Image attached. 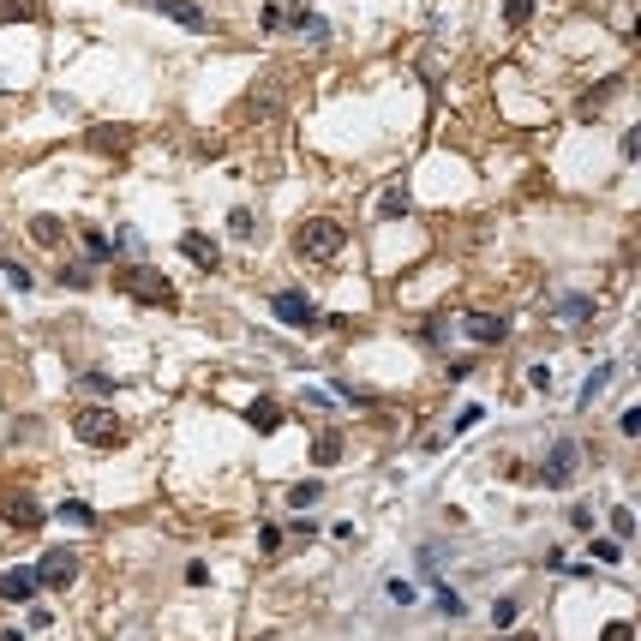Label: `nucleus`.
Here are the masks:
<instances>
[{
    "label": "nucleus",
    "instance_id": "obj_1",
    "mask_svg": "<svg viewBox=\"0 0 641 641\" xmlns=\"http://www.w3.org/2000/svg\"><path fill=\"white\" fill-rule=\"evenodd\" d=\"M114 288L132 294L139 306H181L174 282L162 276V270H150V264H126V270H114Z\"/></svg>",
    "mask_w": 641,
    "mask_h": 641
},
{
    "label": "nucleus",
    "instance_id": "obj_2",
    "mask_svg": "<svg viewBox=\"0 0 641 641\" xmlns=\"http://www.w3.org/2000/svg\"><path fill=\"white\" fill-rule=\"evenodd\" d=\"M294 246H300L306 264H330V258H342V246H348V228H342L336 216H312V222H300Z\"/></svg>",
    "mask_w": 641,
    "mask_h": 641
},
{
    "label": "nucleus",
    "instance_id": "obj_3",
    "mask_svg": "<svg viewBox=\"0 0 641 641\" xmlns=\"http://www.w3.org/2000/svg\"><path fill=\"white\" fill-rule=\"evenodd\" d=\"M72 438L90 450H114V443H126V426L114 408H84V414H72Z\"/></svg>",
    "mask_w": 641,
    "mask_h": 641
},
{
    "label": "nucleus",
    "instance_id": "obj_4",
    "mask_svg": "<svg viewBox=\"0 0 641 641\" xmlns=\"http://www.w3.org/2000/svg\"><path fill=\"white\" fill-rule=\"evenodd\" d=\"M270 312H276V324H288V330H318V324H324L318 300H312L306 288H282V294H270Z\"/></svg>",
    "mask_w": 641,
    "mask_h": 641
},
{
    "label": "nucleus",
    "instance_id": "obj_5",
    "mask_svg": "<svg viewBox=\"0 0 641 641\" xmlns=\"http://www.w3.org/2000/svg\"><path fill=\"white\" fill-rule=\"evenodd\" d=\"M576 474H581V443L576 438H558L552 450H545V461H540V480L552 485V492H569Z\"/></svg>",
    "mask_w": 641,
    "mask_h": 641
},
{
    "label": "nucleus",
    "instance_id": "obj_6",
    "mask_svg": "<svg viewBox=\"0 0 641 641\" xmlns=\"http://www.w3.org/2000/svg\"><path fill=\"white\" fill-rule=\"evenodd\" d=\"M37 581L42 587H66V581H79V552L72 545H48L37 558Z\"/></svg>",
    "mask_w": 641,
    "mask_h": 641
},
{
    "label": "nucleus",
    "instance_id": "obj_7",
    "mask_svg": "<svg viewBox=\"0 0 641 641\" xmlns=\"http://www.w3.org/2000/svg\"><path fill=\"white\" fill-rule=\"evenodd\" d=\"M0 516H6L13 534H37V527H42V503L30 498V492H13V498L0 503Z\"/></svg>",
    "mask_w": 641,
    "mask_h": 641
},
{
    "label": "nucleus",
    "instance_id": "obj_8",
    "mask_svg": "<svg viewBox=\"0 0 641 641\" xmlns=\"http://www.w3.org/2000/svg\"><path fill=\"white\" fill-rule=\"evenodd\" d=\"M461 330H468V342H480V348H498V342L510 336V324L492 318V312H468V318H461Z\"/></svg>",
    "mask_w": 641,
    "mask_h": 641
},
{
    "label": "nucleus",
    "instance_id": "obj_9",
    "mask_svg": "<svg viewBox=\"0 0 641 641\" xmlns=\"http://www.w3.org/2000/svg\"><path fill=\"white\" fill-rule=\"evenodd\" d=\"M37 587H42V581H37V563H30V569H6V576H0V600H6V605H24Z\"/></svg>",
    "mask_w": 641,
    "mask_h": 641
},
{
    "label": "nucleus",
    "instance_id": "obj_10",
    "mask_svg": "<svg viewBox=\"0 0 641 641\" xmlns=\"http://www.w3.org/2000/svg\"><path fill=\"white\" fill-rule=\"evenodd\" d=\"M181 252H186L192 264H198V270H216V264H222V246L210 240V234H186V240H181Z\"/></svg>",
    "mask_w": 641,
    "mask_h": 641
},
{
    "label": "nucleus",
    "instance_id": "obj_11",
    "mask_svg": "<svg viewBox=\"0 0 641 641\" xmlns=\"http://www.w3.org/2000/svg\"><path fill=\"white\" fill-rule=\"evenodd\" d=\"M156 6H162V13H168L174 24H186L192 37H204V30H210V19H204V13L192 6V0H156Z\"/></svg>",
    "mask_w": 641,
    "mask_h": 641
},
{
    "label": "nucleus",
    "instance_id": "obj_12",
    "mask_svg": "<svg viewBox=\"0 0 641 641\" xmlns=\"http://www.w3.org/2000/svg\"><path fill=\"white\" fill-rule=\"evenodd\" d=\"M618 378V366H594V372H587V384H581V396H576V408H594V401L605 396V384Z\"/></svg>",
    "mask_w": 641,
    "mask_h": 641
},
{
    "label": "nucleus",
    "instance_id": "obj_13",
    "mask_svg": "<svg viewBox=\"0 0 641 641\" xmlns=\"http://www.w3.org/2000/svg\"><path fill=\"white\" fill-rule=\"evenodd\" d=\"M246 426H252V432H276V426H282V408H276L270 396H258L252 408H246Z\"/></svg>",
    "mask_w": 641,
    "mask_h": 641
},
{
    "label": "nucleus",
    "instance_id": "obj_14",
    "mask_svg": "<svg viewBox=\"0 0 641 641\" xmlns=\"http://www.w3.org/2000/svg\"><path fill=\"white\" fill-rule=\"evenodd\" d=\"M552 318L581 324V318H594V300H587V294H563V300H552Z\"/></svg>",
    "mask_w": 641,
    "mask_h": 641
},
{
    "label": "nucleus",
    "instance_id": "obj_15",
    "mask_svg": "<svg viewBox=\"0 0 641 641\" xmlns=\"http://www.w3.org/2000/svg\"><path fill=\"white\" fill-rule=\"evenodd\" d=\"M61 288H97V264L90 258H72V264H61Z\"/></svg>",
    "mask_w": 641,
    "mask_h": 641
},
{
    "label": "nucleus",
    "instance_id": "obj_16",
    "mask_svg": "<svg viewBox=\"0 0 641 641\" xmlns=\"http://www.w3.org/2000/svg\"><path fill=\"white\" fill-rule=\"evenodd\" d=\"M30 240H37V246H61L66 240V222L61 216H30Z\"/></svg>",
    "mask_w": 641,
    "mask_h": 641
},
{
    "label": "nucleus",
    "instance_id": "obj_17",
    "mask_svg": "<svg viewBox=\"0 0 641 641\" xmlns=\"http://www.w3.org/2000/svg\"><path fill=\"white\" fill-rule=\"evenodd\" d=\"M288 24H294V37H306V42H330V24H324L318 13H306V6H300Z\"/></svg>",
    "mask_w": 641,
    "mask_h": 641
},
{
    "label": "nucleus",
    "instance_id": "obj_18",
    "mask_svg": "<svg viewBox=\"0 0 641 641\" xmlns=\"http://www.w3.org/2000/svg\"><path fill=\"white\" fill-rule=\"evenodd\" d=\"M336 456H342V432H318L312 438V468H336Z\"/></svg>",
    "mask_w": 641,
    "mask_h": 641
},
{
    "label": "nucleus",
    "instance_id": "obj_19",
    "mask_svg": "<svg viewBox=\"0 0 641 641\" xmlns=\"http://www.w3.org/2000/svg\"><path fill=\"white\" fill-rule=\"evenodd\" d=\"M84 258H90V264H108V258H114V240H108L102 228H84Z\"/></svg>",
    "mask_w": 641,
    "mask_h": 641
},
{
    "label": "nucleus",
    "instance_id": "obj_20",
    "mask_svg": "<svg viewBox=\"0 0 641 641\" xmlns=\"http://www.w3.org/2000/svg\"><path fill=\"white\" fill-rule=\"evenodd\" d=\"M55 516H61V521H72V527H90V521H97V510H90L84 498H66L61 510H55Z\"/></svg>",
    "mask_w": 641,
    "mask_h": 641
},
{
    "label": "nucleus",
    "instance_id": "obj_21",
    "mask_svg": "<svg viewBox=\"0 0 641 641\" xmlns=\"http://www.w3.org/2000/svg\"><path fill=\"white\" fill-rule=\"evenodd\" d=\"M228 234H234V240H258V222H252V210H228Z\"/></svg>",
    "mask_w": 641,
    "mask_h": 641
},
{
    "label": "nucleus",
    "instance_id": "obj_22",
    "mask_svg": "<svg viewBox=\"0 0 641 641\" xmlns=\"http://www.w3.org/2000/svg\"><path fill=\"white\" fill-rule=\"evenodd\" d=\"M0 276H6V288H19V294H30V288H37V276H30V270H24L19 258H6V264H0Z\"/></svg>",
    "mask_w": 641,
    "mask_h": 641
},
{
    "label": "nucleus",
    "instance_id": "obj_23",
    "mask_svg": "<svg viewBox=\"0 0 641 641\" xmlns=\"http://www.w3.org/2000/svg\"><path fill=\"white\" fill-rule=\"evenodd\" d=\"M318 498H324V480H300L288 492V510H306V503H318Z\"/></svg>",
    "mask_w": 641,
    "mask_h": 641
},
{
    "label": "nucleus",
    "instance_id": "obj_24",
    "mask_svg": "<svg viewBox=\"0 0 641 641\" xmlns=\"http://www.w3.org/2000/svg\"><path fill=\"white\" fill-rule=\"evenodd\" d=\"M611 540H636V516H629V510H611Z\"/></svg>",
    "mask_w": 641,
    "mask_h": 641
},
{
    "label": "nucleus",
    "instance_id": "obj_25",
    "mask_svg": "<svg viewBox=\"0 0 641 641\" xmlns=\"http://www.w3.org/2000/svg\"><path fill=\"white\" fill-rule=\"evenodd\" d=\"M384 216L396 222V216H408V192H401V186H390V192H384V204H378Z\"/></svg>",
    "mask_w": 641,
    "mask_h": 641
},
{
    "label": "nucleus",
    "instance_id": "obj_26",
    "mask_svg": "<svg viewBox=\"0 0 641 641\" xmlns=\"http://www.w3.org/2000/svg\"><path fill=\"white\" fill-rule=\"evenodd\" d=\"M84 390L90 396H114V372H84Z\"/></svg>",
    "mask_w": 641,
    "mask_h": 641
},
{
    "label": "nucleus",
    "instance_id": "obj_27",
    "mask_svg": "<svg viewBox=\"0 0 641 641\" xmlns=\"http://www.w3.org/2000/svg\"><path fill=\"white\" fill-rule=\"evenodd\" d=\"M0 19H37V0H0Z\"/></svg>",
    "mask_w": 641,
    "mask_h": 641
},
{
    "label": "nucleus",
    "instance_id": "obj_28",
    "mask_svg": "<svg viewBox=\"0 0 641 641\" xmlns=\"http://www.w3.org/2000/svg\"><path fill=\"white\" fill-rule=\"evenodd\" d=\"M438 611H443V618H461L468 605H461V594H456V587H438Z\"/></svg>",
    "mask_w": 641,
    "mask_h": 641
},
{
    "label": "nucleus",
    "instance_id": "obj_29",
    "mask_svg": "<svg viewBox=\"0 0 641 641\" xmlns=\"http://www.w3.org/2000/svg\"><path fill=\"white\" fill-rule=\"evenodd\" d=\"M516 611H521L516 600H498V605H492V629H510V623H516Z\"/></svg>",
    "mask_w": 641,
    "mask_h": 641
},
{
    "label": "nucleus",
    "instance_id": "obj_30",
    "mask_svg": "<svg viewBox=\"0 0 641 641\" xmlns=\"http://www.w3.org/2000/svg\"><path fill=\"white\" fill-rule=\"evenodd\" d=\"M503 19H510V24H527V19H534V0H503Z\"/></svg>",
    "mask_w": 641,
    "mask_h": 641
},
{
    "label": "nucleus",
    "instance_id": "obj_31",
    "mask_svg": "<svg viewBox=\"0 0 641 641\" xmlns=\"http://www.w3.org/2000/svg\"><path fill=\"white\" fill-rule=\"evenodd\" d=\"M485 420V414H480V408H461V414H456V420H450V438H461V432H468V426H480Z\"/></svg>",
    "mask_w": 641,
    "mask_h": 641
},
{
    "label": "nucleus",
    "instance_id": "obj_32",
    "mask_svg": "<svg viewBox=\"0 0 641 641\" xmlns=\"http://www.w3.org/2000/svg\"><path fill=\"white\" fill-rule=\"evenodd\" d=\"M594 558H600V563H618V558H623V540H594Z\"/></svg>",
    "mask_w": 641,
    "mask_h": 641
},
{
    "label": "nucleus",
    "instance_id": "obj_33",
    "mask_svg": "<svg viewBox=\"0 0 641 641\" xmlns=\"http://www.w3.org/2000/svg\"><path fill=\"white\" fill-rule=\"evenodd\" d=\"M618 432H623V438H636V432H641V408H623V414H618Z\"/></svg>",
    "mask_w": 641,
    "mask_h": 641
},
{
    "label": "nucleus",
    "instance_id": "obj_34",
    "mask_svg": "<svg viewBox=\"0 0 641 641\" xmlns=\"http://www.w3.org/2000/svg\"><path fill=\"white\" fill-rule=\"evenodd\" d=\"M390 600H396V605H414V581H390Z\"/></svg>",
    "mask_w": 641,
    "mask_h": 641
},
{
    "label": "nucleus",
    "instance_id": "obj_35",
    "mask_svg": "<svg viewBox=\"0 0 641 641\" xmlns=\"http://www.w3.org/2000/svg\"><path fill=\"white\" fill-rule=\"evenodd\" d=\"M569 527H581V534H587V527H594V510H587V503H576V510H569Z\"/></svg>",
    "mask_w": 641,
    "mask_h": 641
},
{
    "label": "nucleus",
    "instance_id": "obj_36",
    "mask_svg": "<svg viewBox=\"0 0 641 641\" xmlns=\"http://www.w3.org/2000/svg\"><path fill=\"white\" fill-rule=\"evenodd\" d=\"M600 641H629V623H611V629H605Z\"/></svg>",
    "mask_w": 641,
    "mask_h": 641
}]
</instances>
